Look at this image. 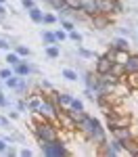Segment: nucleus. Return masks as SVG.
Returning <instances> with one entry per match:
<instances>
[{"mask_svg":"<svg viewBox=\"0 0 138 157\" xmlns=\"http://www.w3.org/2000/svg\"><path fill=\"white\" fill-rule=\"evenodd\" d=\"M13 71L17 73V75H21V78H29L32 73H38V67H34V65H29L25 59H21V63H17L13 67Z\"/></svg>","mask_w":138,"mask_h":157,"instance_id":"6e6552de","label":"nucleus"},{"mask_svg":"<svg viewBox=\"0 0 138 157\" xmlns=\"http://www.w3.org/2000/svg\"><path fill=\"white\" fill-rule=\"evenodd\" d=\"M124 147H125V153H128V155H136L138 157V138L136 136L128 138V140L124 143Z\"/></svg>","mask_w":138,"mask_h":157,"instance_id":"ddd939ff","label":"nucleus"},{"mask_svg":"<svg viewBox=\"0 0 138 157\" xmlns=\"http://www.w3.org/2000/svg\"><path fill=\"white\" fill-rule=\"evenodd\" d=\"M15 50H17V55L23 57V59L32 57V50H29V46H25V44H15Z\"/></svg>","mask_w":138,"mask_h":157,"instance_id":"b1692460","label":"nucleus"},{"mask_svg":"<svg viewBox=\"0 0 138 157\" xmlns=\"http://www.w3.org/2000/svg\"><path fill=\"white\" fill-rule=\"evenodd\" d=\"M113 6H115V0H99V13H103V15L113 17Z\"/></svg>","mask_w":138,"mask_h":157,"instance_id":"2eb2a0df","label":"nucleus"},{"mask_svg":"<svg viewBox=\"0 0 138 157\" xmlns=\"http://www.w3.org/2000/svg\"><path fill=\"white\" fill-rule=\"evenodd\" d=\"M59 25H61V27L65 29V32H67V34L75 29V21H73V19H67V17H65V19H59Z\"/></svg>","mask_w":138,"mask_h":157,"instance_id":"5701e85b","label":"nucleus"},{"mask_svg":"<svg viewBox=\"0 0 138 157\" xmlns=\"http://www.w3.org/2000/svg\"><path fill=\"white\" fill-rule=\"evenodd\" d=\"M42 2H44V4H46V6H48V2H50V0H42Z\"/></svg>","mask_w":138,"mask_h":157,"instance_id":"de8ad7c7","label":"nucleus"},{"mask_svg":"<svg viewBox=\"0 0 138 157\" xmlns=\"http://www.w3.org/2000/svg\"><path fill=\"white\" fill-rule=\"evenodd\" d=\"M19 155H21V157H32V155H34V151H32V149H21Z\"/></svg>","mask_w":138,"mask_h":157,"instance_id":"a19ab883","label":"nucleus"},{"mask_svg":"<svg viewBox=\"0 0 138 157\" xmlns=\"http://www.w3.org/2000/svg\"><path fill=\"white\" fill-rule=\"evenodd\" d=\"M32 130H34V136H36L38 140H57L59 138V128H57V124L50 120H40L36 121L34 126H32Z\"/></svg>","mask_w":138,"mask_h":157,"instance_id":"f03ea898","label":"nucleus"},{"mask_svg":"<svg viewBox=\"0 0 138 157\" xmlns=\"http://www.w3.org/2000/svg\"><path fill=\"white\" fill-rule=\"evenodd\" d=\"M42 23L57 25V23H59V15H54V13H44V21H42Z\"/></svg>","mask_w":138,"mask_h":157,"instance_id":"393cba45","label":"nucleus"},{"mask_svg":"<svg viewBox=\"0 0 138 157\" xmlns=\"http://www.w3.org/2000/svg\"><path fill=\"white\" fill-rule=\"evenodd\" d=\"M111 46L115 50H130V42H128V38H125V36H117L111 42Z\"/></svg>","mask_w":138,"mask_h":157,"instance_id":"f3484780","label":"nucleus"},{"mask_svg":"<svg viewBox=\"0 0 138 157\" xmlns=\"http://www.w3.org/2000/svg\"><path fill=\"white\" fill-rule=\"evenodd\" d=\"M42 94H29L27 97V111L29 113H38V109H40V105H42Z\"/></svg>","mask_w":138,"mask_h":157,"instance_id":"9b49d317","label":"nucleus"},{"mask_svg":"<svg viewBox=\"0 0 138 157\" xmlns=\"http://www.w3.org/2000/svg\"><path fill=\"white\" fill-rule=\"evenodd\" d=\"M40 143V149H42V153L48 157H61V155H69V149L65 147V143L63 140H38Z\"/></svg>","mask_w":138,"mask_h":157,"instance_id":"7ed1b4c3","label":"nucleus"},{"mask_svg":"<svg viewBox=\"0 0 138 157\" xmlns=\"http://www.w3.org/2000/svg\"><path fill=\"white\" fill-rule=\"evenodd\" d=\"M124 13V2L121 0H115V6H113V15H121Z\"/></svg>","mask_w":138,"mask_h":157,"instance_id":"f704fd0d","label":"nucleus"},{"mask_svg":"<svg viewBox=\"0 0 138 157\" xmlns=\"http://www.w3.org/2000/svg\"><path fill=\"white\" fill-rule=\"evenodd\" d=\"M0 128L11 130V117H0Z\"/></svg>","mask_w":138,"mask_h":157,"instance_id":"c9c22d12","label":"nucleus"},{"mask_svg":"<svg viewBox=\"0 0 138 157\" xmlns=\"http://www.w3.org/2000/svg\"><path fill=\"white\" fill-rule=\"evenodd\" d=\"M124 67H125V73L138 71V55L136 52H130V57H128V61L124 63Z\"/></svg>","mask_w":138,"mask_h":157,"instance_id":"f8f14e48","label":"nucleus"},{"mask_svg":"<svg viewBox=\"0 0 138 157\" xmlns=\"http://www.w3.org/2000/svg\"><path fill=\"white\" fill-rule=\"evenodd\" d=\"M2 82H4V80H0V88H2Z\"/></svg>","mask_w":138,"mask_h":157,"instance_id":"09e8293b","label":"nucleus"},{"mask_svg":"<svg viewBox=\"0 0 138 157\" xmlns=\"http://www.w3.org/2000/svg\"><path fill=\"white\" fill-rule=\"evenodd\" d=\"M111 23H113L111 15H103V13H99V15H92V17H90V25H92L94 29H107Z\"/></svg>","mask_w":138,"mask_h":157,"instance_id":"423d86ee","label":"nucleus"},{"mask_svg":"<svg viewBox=\"0 0 138 157\" xmlns=\"http://www.w3.org/2000/svg\"><path fill=\"white\" fill-rule=\"evenodd\" d=\"M40 38H42V42H44V46L59 44V42H57V36H54V29H44V32L40 34Z\"/></svg>","mask_w":138,"mask_h":157,"instance_id":"dca6fc26","label":"nucleus"},{"mask_svg":"<svg viewBox=\"0 0 138 157\" xmlns=\"http://www.w3.org/2000/svg\"><path fill=\"white\" fill-rule=\"evenodd\" d=\"M40 88H44V90H52V86H50L48 80H42V82H40Z\"/></svg>","mask_w":138,"mask_h":157,"instance_id":"c03bdc74","label":"nucleus"},{"mask_svg":"<svg viewBox=\"0 0 138 157\" xmlns=\"http://www.w3.org/2000/svg\"><path fill=\"white\" fill-rule=\"evenodd\" d=\"M77 55L84 57V59H96V57H99V55H94L92 50H86V48H82V46H77Z\"/></svg>","mask_w":138,"mask_h":157,"instance_id":"cd10ccee","label":"nucleus"},{"mask_svg":"<svg viewBox=\"0 0 138 157\" xmlns=\"http://www.w3.org/2000/svg\"><path fill=\"white\" fill-rule=\"evenodd\" d=\"M9 117H11V120H17V117H19V109H17V111H9Z\"/></svg>","mask_w":138,"mask_h":157,"instance_id":"a18cd8bd","label":"nucleus"},{"mask_svg":"<svg viewBox=\"0 0 138 157\" xmlns=\"http://www.w3.org/2000/svg\"><path fill=\"white\" fill-rule=\"evenodd\" d=\"M77 130L84 134L88 138V143H92L96 149L109 140V138H107V128H103V124H100L96 117H92V115H86V120L77 126Z\"/></svg>","mask_w":138,"mask_h":157,"instance_id":"f257e3e1","label":"nucleus"},{"mask_svg":"<svg viewBox=\"0 0 138 157\" xmlns=\"http://www.w3.org/2000/svg\"><path fill=\"white\" fill-rule=\"evenodd\" d=\"M48 97L54 98V101L59 103V107H63V109H69V107H71V103H73V98H75L71 92H57V90H50Z\"/></svg>","mask_w":138,"mask_h":157,"instance_id":"39448f33","label":"nucleus"},{"mask_svg":"<svg viewBox=\"0 0 138 157\" xmlns=\"http://www.w3.org/2000/svg\"><path fill=\"white\" fill-rule=\"evenodd\" d=\"M121 82H125V84L130 86L134 92L138 90V71H132V73H125L124 78H121Z\"/></svg>","mask_w":138,"mask_h":157,"instance_id":"4468645a","label":"nucleus"},{"mask_svg":"<svg viewBox=\"0 0 138 157\" xmlns=\"http://www.w3.org/2000/svg\"><path fill=\"white\" fill-rule=\"evenodd\" d=\"M4 19H6V6L0 2V21H4Z\"/></svg>","mask_w":138,"mask_h":157,"instance_id":"79ce46f5","label":"nucleus"},{"mask_svg":"<svg viewBox=\"0 0 138 157\" xmlns=\"http://www.w3.org/2000/svg\"><path fill=\"white\" fill-rule=\"evenodd\" d=\"M0 2H2V4H4V2H6V0H0Z\"/></svg>","mask_w":138,"mask_h":157,"instance_id":"8fccbe9b","label":"nucleus"},{"mask_svg":"<svg viewBox=\"0 0 138 157\" xmlns=\"http://www.w3.org/2000/svg\"><path fill=\"white\" fill-rule=\"evenodd\" d=\"M11 42L9 40H4V38H0V50H11Z\"/></svg>","mask_w":138,"mask_h":157,"instance_id":"4c0bfd02","label":"nucleus"},{"mask_svg":"<svg viewBox=\"0 0 138 157\" xmlns=\"http://www.w3.org/2000/svg\"><path fill=\"white\" fill-rule=\"evenodd\" d=\"M71 109H73V111H86V109H84V101H80V98H73V103H71Z\"/></svg>","mask_w":138,"mask_h":157,"instance_id":"72a5a7b5","label":"nucleus"},{"mask_svg":"<svg viewBox=\"0 0 138 157\" xmlns=\"http://www.w3.org/2000/svg\"><path fill=\"white\" fill-rule=\"evenodd\" d=\"M27 15H29V19H32L34 23H42V21H44V11H42L40 6L29 9V11H27Z\"/></svg>","mask_w":138,"mask_h":157,"instance_id":"a211bd4d","label":"nucleus"},{"mask_svg":"<svg viewBox=\"0 0 138 157\" xmlns=\"http://www.w3.org/2000/svg\"><path fill=\"white\" fill-rule=\"evenodd\" d=\"M119 32H121V36H130V27H119Z\"/></svg>","mask_w":138,"mask_h":157,"instance_id":"49530a36","label":"nucleus"},{"mask_svg":"<svg viewBox=\"0 0 138 157\" xmlns=\"http://www.w3.org/2000/svg\"><path fill=\"white\" fill-rule=\"evenodd\" d=\"M69 40H71V42H75V44H77V46H80V44H82V40H84V38H82V34H80V32H77V29H73V32H69Z\"/></svg>","mask_w":138,"mask_h":157,"instance_id":"7c9ffc66","label":"nucleus"},{"mask_svg":"<svg viewBox=\"0 0 138 157\" xmlns=\"http://www.w3.org/2000/svg\"><path fill=\"white\" fill-rule=\"evenodd\" d=\"M54 36H57V42H65V40L69 38V34L61 27V29H54Z\"/></svg>","mask_w":138,"mask_h":157,"instance_id":"2f4dec72","label":"nucleus"},{"mask_svg":"<svg viewBox=\"0 0 138 157\" xmlns=\"http://www.w3.org/2000/svg\"><path fill=\"white\" fill-rule=\"evenodd\" d=\"M46 57L48 59H59L61 57V48H59V44H50V46H46Z\"/></svg>","mask_w":138,"mask_h":157,"instance_id":"6ab92c4d","label":"nucleus"},{"mask_svg":"<svg viewBox=\"0 0 138 157\" xmlns=\"http://www.w3.org/2000/svg\"><path fill=\"white\" fill-rule=\"evenodd\" d=\"M113 65H115V61H113L111 55H99L96 59H94V73H109L113 69Z\"/></svg>","mask_w":138,"mask_h":157,"instance_id":"20e7f679","label":"nucleus"},{"mask_svg":"<svg viewBox=\"0 0 138 157\" xmlns=\"http://www.w3.org/2000/svg\"><path fill=\"white\" fill-rule=\"evenodd\" d=\"M65 6H69L71 11H82V0H65Z\"/></svg>","mask_w":138,"mask_h":157,"instance_id":"c85d7f7f","label":"nucleus"},{"mask_svg":"<svg viewBox=\"0 0 138 157\" xmlns=\"http://www.w3.org/2000/svg\"><path fill=\"white\" fill-rule=\"evenodd\" d=\"M0 107H2V109H9V107H11V101H9L6 94L2 92V88H0Z\"/></svg>","mask_w":138,"mask_h":157,"instance_id":"473e14b6","label":"nucleus"},{"mask_svg":"<svg viewBox=\"0 0 138 157\" xmlns=\"http://www.w3.org/2000/svg\"><path fill=\"white\" fill-rule=\"evenodd\" d=\"M61 75L65 78V80H69V82H77V78H80V75H77V71H75V69H71V67H65V69L61 71Z\"/></svg>","mask_w":138,"mask_h":157,"instance_id":"412c9836","label":"nucleus"},{"mask_svg":"<svg viewBox=\"0 0 138 157\" xmlns=\"http://www.w3.org/2000/svg\"><path fill=\"white\" fill-rule=\"evenodd\" d=\"M113 138H117V140H121V143H125L128 138H132L134 136V132H132V126H124V128H115L111 132Z\"/></svg>","mask_w":138,"mask_h":157,"instance_id":"1a4fd4ad","label":"nucleus"},{"mask_svg":"<svg viewBox=\"0 0 138 157\" xmlns=\"http://www.w3.org/2000/svg\"><path fill=\"white\" fill-rule=\"evenodd\" d=\"M15 92H19V94L27 97V78H21V80H19V84H17V88H15Z\"/></svg>","mask_w":138,"mask_h":157,"instance_id":"bb28decb","label":"nucleus"},{"mask_svg":"<svg viewBox=\"0 0 138 157\" xmlns=\"http://www.w3.org/2000/svg\"><path fill=\"white\" fill-rule=\"evenodd\" d=\"M57 121H59V126H63V130H67V132H75V130H77V124L73 121V117H71L65 109H61Z\"/></svg>","mask_w":138,"mask_h":157,"instance_id":"0eeeda50","label":"nucleus"},{"mask_svg":"<svg viewBox=\"0 0 138 157\" xmlns=\"http://www.w3.org/2000/svg\"><path fill=\"white\" fill-rule=\"evenodd\" d=\"M9 145H11V143H9L6 138H0V153H6V149H9Z\"/></svg>","mask_w":138,"mask_h":157,"instance_id":"58836bf2","label":"nucleus"},{"mask_svg":"<svg viewBox=\"0 0 138 157\" xmlns=\"http://www.w3.org/2000/svg\"><path fill=\"white\" fill-rule=\"evenodd\" d=\"M128 57H130V50H115L113 52V61L115 63H121V65L128 61Z\"/></svg>","mask_w":138,"mask_h":157,"instance_id":"aec40b11","label":"nucleus"},{"mask_svg":"<svg viewBox=\"0 0 138 157\" xmlns=\"http://www.w3.org/2000/svg\"><path fill=\"white\" fill-rule=\"evenodd\" d=\"M19 80H21V75H17V73H15V75H11L9 80H4V86H6V88H11V90H15L17 84H19Z\"/></svg>","mask_w":138,"mask_h":157,"instance_id":"a878e982","label":"nucleus"},{"mask_svg":"<svg viewBox=\"0 0 138 157\" xmlns=\"http://www.w3.org/2000/svg\"><path fill=\"white\" fill-rule=\"evenodd\" d=\"M11 75H15V71H13L11 65H9V67H2V69H0V80H9Z\"/></svg>","mask_w":138,"mask_h":157,"instance_id":"c756f323","label":"nucleus"},{"mask_svg":"<svg viewBox=\"0 0 138 157\" xmlns=\"http://www.w3.org/2000/svg\"><path fill=\"white\" fill-rule=\"evenodd\" d=\"M17 109H19V111H27V98H21V101L17 103Z\"/></svg>","mask_w":138,"mask_h":157,"instance_id":"ea45409f","label":"nucleus"},{"mask_svg":"<svg viewBox=\"0 0 138 157\" xmlns=\"http://www.w3.org/2000/svg\"><path fill=\"white\" fill-rule=\"evenodd\" d=\"M21 59H23V57H19L17 50H9V55H6V63H9L11 67H15L17 63H21Z\"/></svg>","mask_w":138,"mask_h":157,"instance_id":"4be33fe9","label":"nucleus"},{"mask_svg":"<svg viewBox=\"0 0 138 157\" xmlns=\"http://www.w3.org/2000/svg\"><path fill=\"white\" fill-rule=\"evenodd\" d=\"M4 155H9V157L17 155V149H15V147H13V143H11V145H9V149H6V153H4Z\"/></svg>","mask_w":138,"mask_h":157,"instance_id":"37998d69","label":"nucleus"},{"mask_svg":"<svg viewBox=\"0 0 138 157\" xmlns=\"http://www.w3.org/2000/svg\"><path fill=\"white\" fill-rule=\"evenodd\" d=\"M21 4H23V9H25V11H29V9L38 6V4H36V0H21Z\"/></svg>","mask_w":138,"mask_h":157,"instance_id":"e433bc0d","label":"nucleus"},{"mask_svg":"<svg viewBox=\"0 0 138 157\" xmlns=\"http://www.w3.org/2000/svg\"><path fill=\"white\" fill-rule=\"evenodd\" d=\"M82 11L86 13L88 17L99 15V0H82Z\"/></svg>","mask_w":138,"mask_h":157,"instance_id":"9d476101","label":"nucleus"}]
</instances>
